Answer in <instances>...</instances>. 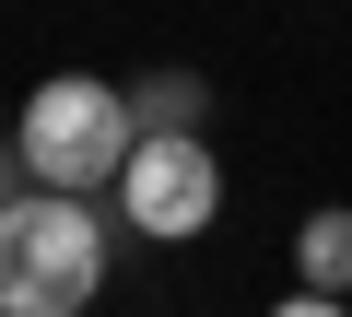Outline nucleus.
I'll use <instances>...</instances> for the list:
<instances>
[{
  "instance_id": "f257e3e1",
  "label": "nucleus",
  "mask_w": 352,
  "mask_h": 317,
  "mask_svg": "<svg viewBox=\"0 0 352 317\" xmlns=\"http://www.w3.org/2000/svg\"><path fill=\"white\" fill-rule=\"evenodd\" d=\"M106 282V212L71 188H24L0 212V317H82Z\"/></svg>"
},
{
  "instance_id": "423d86ee",
  "label": "nucleus",
  "mask_w": 352,
  "mask_h": 317,
  "mask_svg": "<svg viewBox=\"0 0 352 317\" xmlns=\"http://www.w3.org/2000/svg\"><path fill=\"white\" fill-rule=\"evenodd\" d=\"M24 177H36V165H24V141H0V212L24 200Z\"/></svg>"
},
{
  "instance_id": "0eeeda50",
  "label": "nucleus",
  "mask_w": 352,
  "mask_h": 317,
  "mask_svg": "<svg viewBox=\"0 0 352 317\" xmlns=\"http://www.w3.org/2000/svg\"><path fill=\"white\" fill-rule=\"evenodd\" d=\"M270 317H352V305H340V294H282Z\"/></svg>"
},
{
  "instance_id": "39448f33",
  "label": "nucleus",
  "mask_w": 352,
  "mask_h": 317,
  "mask_svg": "<svg viewBox=\"0 0 352 317\" xmlns=\"http://www.w3.org/2000/svg\"><path fill=\"white\" fill-rule=\"evenodd\" d=\"M294 282L305 294H352V212H305L294 223Z\"/></svg>"
},
{
  "instance_id": "20e7f679",
  "label": "nucleus",
  "mask_w": 352,
  "mask_h": 317,
  "mask_svg": "<svg viewBox=\"0 0 352 317\" xmlns=\"http://www.w3.org/2000/svg\"><path fill=\"white\" fill-rule=\"evenodd\" d=\"M129 118H141V141H153V129H212V71H188V59L141 71V83H129Z\"/></svg>"
},
{
  "instance_id": "f03ea898",
  "label": "nucleus",
  "mask_w": 352,
  "mask_h": 317,
  "mask_svg": "<svg viewBox=\"0 0 352 317\" xmlns=\"http://www.w3.org/2000/svg\"><path fill=\"white\" fill-rule=\"evenodd\" d=\"M24 165H36V188H71V200H94L118 165H129V141H141V118H129V83H94V71H59V83H36L24 94Z\"/></svg>"
},
{
  "instance_id": "7ed1b4c3",
  "label": "nucleus",
  "mask_w": 352,
  "mask_h": 317,
  "mask_svg": "<svg viewBox=\"0 0 352 317\" xmlns=\"http://www.w3.org/2000/svg\"><path fill=\"white\" fill-rule=\"evenodd\" d=\"M212 212H223L212 129H153V141H129V165H118V223H129V235L188 247V235H212Z\"/></svg>"
}]
</instances>
